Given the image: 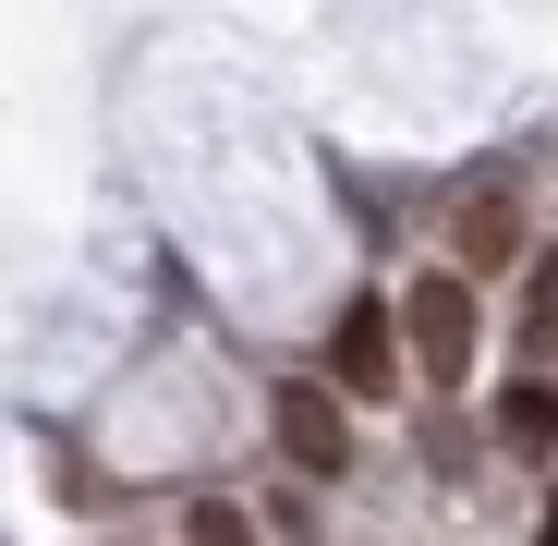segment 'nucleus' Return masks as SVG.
I'll use <instances>...</instances> for the list:
<instances>
[{"instance_id":"nucleus-4","label":"nucleus","mask_w":558,"mask_h":546,"mask_svg":"<svg viewBox=\"0 0 558 546\" xmlns=\"http://www.w3.org/2000/svg\"><path fill=\"white\" fill-rule=\"evenodd\" d=\"M510 255H522V207L510 195H474V207H461V267H449V280L474 292L486 267H510Z\"/></svg>"},{"instance_id":"nucleus-3","label":"nucleus","mask_w":558,"mask_h":546,"mask_svg":"<svg viewBox=\"0 0 558 546\" xmlns=\"http://www.w3.org/2000/svg\"><path fill=\"white\" fill-rule=\"evenodd\" d=\"M328 364H340V389H389V377H401V352H389V304H377V292H364V304H340Z\"/></svg>"},{"instance_id":"nucleus-8","label":"nucleus","mask_w":558,"mask_h":546,"mask_svg":"<svg viewBox=\"0 0 558 546\" xmlns=\"http://www.w3.org/2000/svg\"><path fill=\"white\" fill-rule=\"evenodd\" d=\"M546 546H558V510H546Z\"/></svg>"},{"instance_id":"nucleus-5","label":"nucleus","mask_w":558,"mask_h":546,"mask_svg":"<svg viewBox=\"0 0 558 546\" xmlns=\"http://www.w3.org/2000/svg\"><path fill=\"white\" fill-rule=\"evenodd\" d=\"M498 437H510V449H558V389H546V377L498 389Z\"/></svg>"},{"instance_id":"nucleus-2","label":"nucleus","mask_w":558,"mask_h":546,"mask_svg":"<svg viewBox=\"0 0 558 546\" xmlns=\"http://www.w3.org/2000/svg\"><path fill=\"white\" fill-rule=\"evenodd\" d=\"M279 449H292V474H316V486L352 474V425H340V401L292 377V389H279Z\"/></svg>"},{"instance_id":"nucleus-7","label":"nucleus","mask_w":558,"mask_h":546,"mask_svg":"<svg viewBox=\"0 0 558 546\" xmlns=\"http://www.w3.org/2000/svg\"><path fill=\"white\" fill-rule=\"evenodd\" d=\"M522 340H534V352H546V340H558V255H546V267H534V292H522Z\"/></svg>"},{"instance_id":"nucleus-6","label":"nucleus","mask_w":558,"mask_h":546,"mask_svg":"<svg viewBox=\"0 0 558 546\" xmlns=\"http://www.w3.org/2000/svg\"><path fill=\"white\" fill-rule=\"evenodd\" d=\"M182 546H255V522L231 498H207V510H182Z\"/></svg>"},{"instance_id":"nucleus-1","label":"nucleus","mask_w":558,"mask_h":546,"mask_svg":"<svg viewBox=\"0 0 558 546\" xmlns=\"http://www.w3.org/2000/svg\"><path fill=\"white\" fill-rule=\"evenodd\" d=\"M401 328H413V364H425L437 389H461V377H474V292H461L449 267L401 292Z\"/></svg>"}]
</instances>
